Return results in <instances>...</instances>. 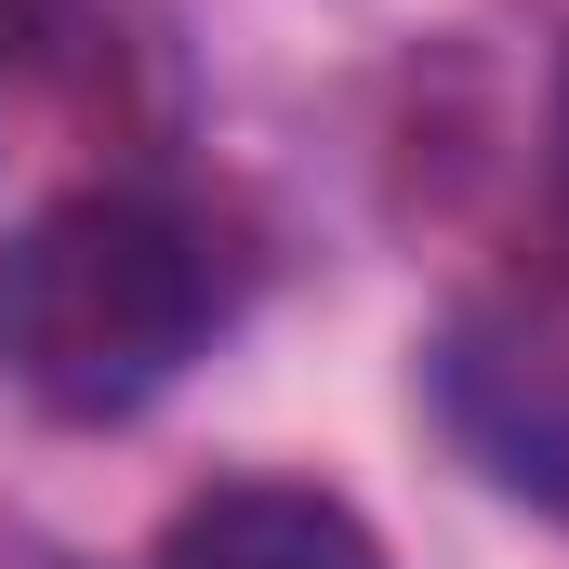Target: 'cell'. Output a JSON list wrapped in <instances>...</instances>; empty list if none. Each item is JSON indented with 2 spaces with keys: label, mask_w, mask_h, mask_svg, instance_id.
Here are the masks:
<instances>
[{
  "label": "cell",
  "mask_w": 569,
  "mask_h": 569,
  "mask_svg": "<svg viewBox=\"0 0 569 569\" xmlns=\"http://www.w3.org/2000/svg\"><path fill=\"white\" fill-rule=\"evenodd\" d=\"M53 40H67V0H0V80H27Z\"/></svg>",
  "instance_id": "4"
},
{
  "label": "cell",
  "mask_w": 569,
  "mask_h": 569,
  "mask_svg": "<svg viewBox=\"0 0 569 569\" xmlns=\"http://www.w3.org/2000/svg\"><path fill=\"white\" fill-rule=\"evenodd\" d=\"M212 239L133 199V186H93V199H53L0 239V385L53 425H133L146 398L212 345Z\"/></svg>",
  "instance_id": "1"
},
{
  "label": "cell",
  "mask_w": 569,
  "mask_h": 569,
  "mask_svg": "<svg viewBox=\"0 0 569 569\" xmlns=\"http://www.w3.org/2000/svg\"><path fill=\"white\" fill-rule=\"evenodd\" d=\"M159 569H385V543L305 477H226L159 530Z\"/></svg>",
  "instance_id": "3"
},
{
  "label": "cell",
  "mask_w": 569,
  "mask_h": 569,
  "mask_svg": "<svg viewBox=\"0 0 569 569\" xmlns=\"http://www.w3.org/2000/svg\"><path fill=\"white\" fill-rule=\"evenodd\" d=\"M425 411L450 425V450H463L490 490L569 517V331L557 318H530V305H463L425 345Z\"/></svg>",
  "instance_id": "2"
},
{
  "label": "cell",
  "mask_w": 569,
  "mask_h": 569,
  "mask_svg": "<svg viewBox=\"0 0 569 569\" xmlns=\"http://www.w3.org/2000/svg\"><path fill=\"white\" fill-rule=\"evenodd\" d=\"M557 199H569V67H557Z\"/></svg>",
  "instance_id": "5"
}]
</instances>
